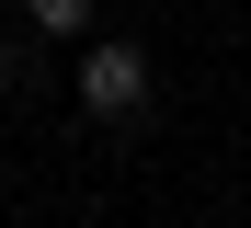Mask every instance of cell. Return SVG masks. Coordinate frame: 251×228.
<instances>
[{"label": "cell", "instance_id": "6da1fadb", "mask_svg": "<svg viewBox=\"0 0 251 228\" xmlns=\"http://www.w3.org/2000/svg\"><path fill=\"white\" fill-rule=\"evenodd\" d=\"M69 91H80V114H92V126H137V114H149V91H160V57H149L137 34H80Z\"/></svg>", "mask_w": 251, "mask_h": 228}, {"label": "cell", "instance_id": "7a4b0ae2", "mask_svg": "<svg viewBox=\"0 0 251 228\" xmlns=\"http://www.w3.org/2000/svg\"><path fill=\"white\" fill-rule=\"evenodd\" d=\"M92 12H103V0H23V23L46 34V46H80V34H92Z\"/></svg>", "mask_w": 251, "mask_h": 228}]
</instances>
